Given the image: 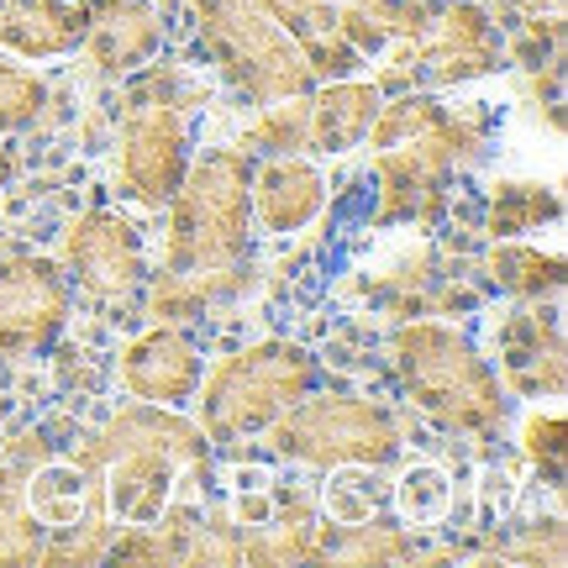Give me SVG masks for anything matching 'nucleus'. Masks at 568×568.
I'll use <instances>...</instances> for the list:
<instances>
[{"label": "nucleus", "mask_w": 568, "mask_h": 568, "mask_svg": "<svg viewBox=\"0 0 568 568\" xmlns=\"http://www.w3.org/2000/svg\"><path fill=\"white\" fill-rule=\"evenodd\" d=\"M253 163L243 148L190 153L180 190L169 201L163 268L148 280L153 322H201L253 284Z\"/></svg>", "instance_id": "nucleus-1"}, {"label": "nucleus", "mask_w": 568, "mask_h": 568, "mask_svg": "<svg viewBox=\"0 0 568 568\" xmlns=\"http://www.w3.org/2000/svg\"><path fill=\"white\" fill-rule=\"evenodd\" d=\"M237 531H243L247 564H316V500L301 485H280L274 495H243L237 506Z\"/></svg>", "instance_id": "nucleus-14"}, {"label": "nucleus", "mask_w": 568, "mask_h": 568, "mask_svg": "<svg viewBox=\"0 0 568 568\" xmlns=\"http://www.w3.org/2000/svg\"><path fill=\"white\" fill-rule=\"evenodd\" d=\"M53 453L59 447L48 443L42 426H27L6 443V458H0V564H38L42 558L48 527L38 521V510L27 506V474Z\"/></svg>", "instance_id": "nucleus-16"}, {"label": "nucleus", "mask_w": 568, "mask_h": 568, "mask_svg": "<svg viewBox=\"0 0 568 568\" xmlns=\"http://www.w3.org/2000/svg\"><path fill=\"white\" fill-rule=\"evenodd\" d=\"M63 274L101 301H122L148 280V253L142 232L116 211H84L80 222L63 232Z\"/></svg>", "instance_id": "nucleus-12"}, {"label": "nucleus", "mask_w": 568, "mask_h": 568, "mask_svg": "<svg viewBox=\"0 0 568 568\" xmlns=\"http://www.w3.org/2000/svg\"><path fill=\"white\" fill-rule=\"evenodd\" d=\"M11 180H17V153H11V148H0V190H6Z\"/></svg>", "instance_id": "nucleus-31"}, {"label": "nucleus", "mask_w": 568, "mask_h": 568, "mask_svg": "<svg viewBox=\"0 0 568 568\" xmlns=\"http://www.w3.org/2000/svg\"><path fill=\"white\" fill-rule=\"evenodd\" d=\"M521 447H527L531 468L548 479V489H564V416L558 410H531L521 426Z\"/></svg>", "instance_id": "nucleus-28"}, {"label": "nucleus", "mask_w": 568, "mask_h": 568, "mask_svg": "<svg viewBox=\"0 0 568 568\" xmlns=\"http://www.w3.org/2000/svg\"><path fill=\"white\" fill-rule=\"evenodd\" d=\"M69 322V274L53 258H0V358H38Z\"/></svg>", "instance_id": "nucleus-10"}, {"label": "nucleus", "mask_w": 568, "mask_h": 568, "mask_svg": "<svg viewBox=\"0 0 568 568\" xmlns=\"http://www.w3.org/2000/svg\"><path fill=\"white\" fill-rule=\"evenodd\" d=\"M485 126L437 105L416 138L374 148V226H432L447 211V184L485 159Z\"/></svg>", "instance_id": "nucleus-5"}, {"label": "nucleus", "mask_w": 568, "mask_h": 568, "mask_svg": "<svg viewBox=\"0 0 568 568\" xmlns=\"http://www.w3.org/2000/svg\"><path fill=\"white\" fill-rule=\"evenodd\" d=\"M322 379V364L305 353L301 343H268L237 347L201 374L195 389V426L205 432L211 447H237L264 437L284 410L305 400Z\"/></svg>", "instance_id": "nucleus-4"}, {"label": "nucleus", "mask_w": 568, "mask_h": 568, "mask_svg": "<svg viewBox=\"0 0 568 568\" xmlns=\"http://www.w3.org/2000/svg\"><path fill=\"white\" fill-rule=\"evenodd\" d=\"M190 17H195V38H201L205 59L222 69V80L247 105L290 101V95L316 90L301 42L253 0H190Z\"/></svg>", "instance_id": "nucleus-6"}, {"label": "nucleus", "mask_w": 568, "mask_h": 568, "mask_svg": "<svg viewBox=\"0 0 568 568\" xmlns=\"http://www.w3.org/2000/svg\"><path fill=\"white\" fill-rule=\"evenodd\" d=\"M400 510H406L410 521H437L447 506H453V485H447L443 468H410L406 479H400Z\"/></svg>", "instance_id": "nucleus-29"}, {"label": "nucleus", "mask_w": 568, "mask_h": 568, "mask_svg": "<svg viewBox=\"0 0 568 568\" xmlns=\"http://www.w3.org/2000/svg\"><path fill=\"white\" fill-rule=\"evenodd\" d=\"M247 201H253V226L268 237H290L305 222H316L326 205V180L316 163H305L301 153H280L264 169H253L247 184Z\"/></svg>", "instance_id": "nucleus-17"}, {"label": "nucleus", "mask_w": 568, "mask_h": 568, "mask_svg": "<svg viewBox=\"0 0 568 568\" xmlns=\"http://www.w3.org/2000/svg\"><path fill=\"white\" fill-rule=\"evenodd\" d=\"M190 169V122L184 105L159 80H142L126 95L116 132V190L142 211H163Z\"/></svg>", "instance_id": "nucleus-9"}, {"label": "nucleus", "mask_w": 568, "mask_h": 568, "mask_svg": "<svg viewBox=\"0 0 568 568\" xmlns=\"http://www.w3.org/2000/svg\"><path fill=\"white\" fill-rule=\"evenodd\" d=\"M84 0H0V48L11 59L42 63L80 53Z\"/></svg>", "instance_id": "nucleus-19"}, {"label": "nucleus", "mask_w": 568, "mask_h": 568, "mask_svg": "<svg viewBox=\"0 0 568 568\" xmlns=\"http://www.w3.org/2000/svg\"><path fill=\"white\" fill-rule=\"evenodd\" d=\"M506 558H516V564H542V568H558L564 564V521L558 516H548V521H537V527L521 537V542H510Z\"/></svg>", "instance_id": "nucleus-30"}, {"label": "nucleus", "mask_w": 568, "mask_h": 568, "mask_svg": "<svg viewBox=\"0 0 568 568\" xmlns=\"http://www.w3.org/2000/svg\"><path fill=\"white\" fill-rule=\"evenodd\" d=\"M253 6L268 11L290 38L301 42V53H305V63H311L316 84L358 74L364 53L343 38V27H337V0H253Z\"/></svg>", "instance_id": "nucleus-20"}, {"label": "nucleus", "mask_w": 568, "mask_h": 568, "mask_svg": "<svg viewBox=\"0 0 568 568\" xmlns=\"http://www.w3.org/2000/svg\"><path fill=\"white\" fill-rule=\"evenodd\" d=\"M243 148H247V153H264V159L301 153V148H305V95L258 105V116H253V122H247V132H243Z\"/></svg>", "instance_id": "nucleus-26"}, {"label": "nucleus", "mask_w": 568, "mask_h": 568, "mask_svg": "<svg viewBox=\"0 0 568 568\" xmlns=\"http://www.w3.org/2000/svg\"><path fill=\"white\" fill-rule=\"evenodd\" d=\"M500 59H506V32L489 21L479 0H422L416 27L385 48V69L374 74V84L385 95L447 90L495 74Z\"/></svg>", "instance_id": "nucleus-7"}, {"label": "nucleus", "mask_w": 568, "mask_h": 568, "mask_svg": "<svg viewBox=\"0 0 568 568\" xmlns=\"http://www.w3.org/2000/svg\"><path fill=\"white\" fill-rule=\"evenodd\" d=\"M84 53L95 74L122 80L163 48L159 0H84Z\"/></svg>", "instance_id": "nucleus-15"}, {"label": "nucleus", "mask_w": 568, "mask_h": 568, "mask_svg": "<svg viewBox=\"0 0 568 568\" xmlns=\"http://www.w3.org/2000/svg\"><path fill=\"white\" fill-rule=\"evenodd\" d=\"M389 364L395 379L410 395V406L426 410L437 426L489 437L510 416V389L479 347L447 322H406L389 337Z\"/></svg>", "instance_id": "nucleus-3"}, {"label": "nucleus", "mask_w": 568, "mask_h": 568, "mask_svg": "<svg viewBox=\"0 0 568 568\" xmlns=\"http://www.w3.org/2000/svg\"><path fill=\"white\" fill-rule=\"evenodd\" d=\"M201 374H205V353L180 322H159L153 332L132 337L122 347V358H116V379H122L126 395L169 410L195 400Z\"/></svg>", "instance_id": "nucleus-13"}, {"label": "nucleus", "mask_w": 568, "mask_h": 568, "mask_svg": "<svg viewBox=\"0 0 568 568\" xmlns=\"http://www.w3.org/2000/svg\"><path fill=\"white\" fill-rule=\"evenodd\" d=\"M385 90L374 80H322L305 95V148L322 159H343L353 148H364L368 126L379 116Z\"/></svg>", "instance_id": "nucleus-18"}, {"label": "nucleus", "mask_w": 568, "mask_h": 568, "mask_svg": "<svg viewBox=\"0 0 568 568\" xmlns=\"http://www.w3.org/2000/svg\"><path fill=\"white\" fill-rule=\"evenodd\" d=\"M564 216V195L558 184L542 180H500L489 190V211H485V232L489 237H527L542 222Z\"/></svg>", "instance_id": "nucleus-23"}, {"label": "nucleus", "mask_w": 568, "mask_h": 568, "mask_svg": "<svg viewBox=\"0 0 568 568\" xmlns=\"http://www.w3.org/2000/svg\"><path fill=\"white\" fill-rule=\"evenodd\" d=\"M316 558H326V564H374L379 568V564H443L453 552H426L422 542H416V531L364 516V521H343L337 537H332V531L316 537Z\"/></svg>", "instance_id": "nucleus-21"}, {"label": "nucleus", "mask_w": 568, "mask_h": 568, "mask_svg": "<svg viewBox=\"0 0 568 568\" xmlns=\"http://www.w3.org/2000/svg\"><path fill=\"white\" fill-rule=\"evenodd\" d=\"M184 564H243V531L226 510H205L190 521L184 537Z\"/></svg>", "instance_id": "nucleus-27"}, {"label": "nucleus", "mask_w": 568, "mask_h": 568, "mask_svg": "<svg viewBox=\"0 0 568 568\" xmlns=\"http://www.w3.org/2000/svg\"><path fill=\"white\" fill-rule=\"evenodd\" d=\"M485 280L510 301H558L564 290V253L521 243V237H495L485 258Z\"/></svg>", "instance_id": "nucleus-22"}, {"label": "nucleus", "mask_w": 568, "mask_h": 568, "mask_svg": "<svg viewBox=\"0 0 568 568\" xmlns=\"http://www.w3.org/2000/svg\"><path fill=\"white\" fill-rule=\"evenodd\" d=\"M416 17H422V0H337V27L364 59L385 53L395 38H406Z\"/></svg>", "instance_id": "nucleus-24"}, {"label": "nucleus", "mask_w": 568, "mask_h": 568, "mask_svg": "<svg viewBox=\"0 0 568 568\" xmlns=\"http://www.w3.org/2000/svg\"><path fill=\"white\" fill-rule=\"evenodd\" d=\"M495 374L510 395L521 400H558L568 385L564 368V322L558 305L542 301H516L495 322Z\"/></svg>", "instance_id": "nucleus-11"}, {"label": "nucleus", "mask_w": 568, "mask_h": 568, "mask_svg": "<svg viewBox=\"0 0 568 568\" xmlns=\"http://www.w3.org/2000/svg\"><path fill=\"white\" fill-rule=\"evenodd\" d=\"M42 105H48V80L27 59L0 53V138L27 132L42 116Z\"/></svg>", "instance_id": "nucleus-25"}, {"label": "nucleus", "mask_w": 568, "mask_h": 568, "mask_svg": "<svg viewBox=\"0 0 568 568\" xmlns=\"http://www.w3.org/2000/svg\"><path fill=\"white\" fill-rule=\"evenodd\" d=\"M264 437L305 468H385L400 458V422L368 395H305Z\"/></svg>", "instance_id": "nucleus-8"}, {"label": "nucleus", "mask_w": 568, "mask_h": 568, "mask_svg": "<svg viewBox=\"0 0 568 568\" xmlns=\"http://www.w3.org/2000/svg\"><path fill=\"white\" fill-rule=\"evenodd\" d=\"M74 458L101 474L105 516H116L122 527H142L169 510L180 468H201L211 458V443L180 410L132 400V406L111 410V422L90 432Z\"/></svg>", "instance_id": "nucleus-2"}]
</instances>
